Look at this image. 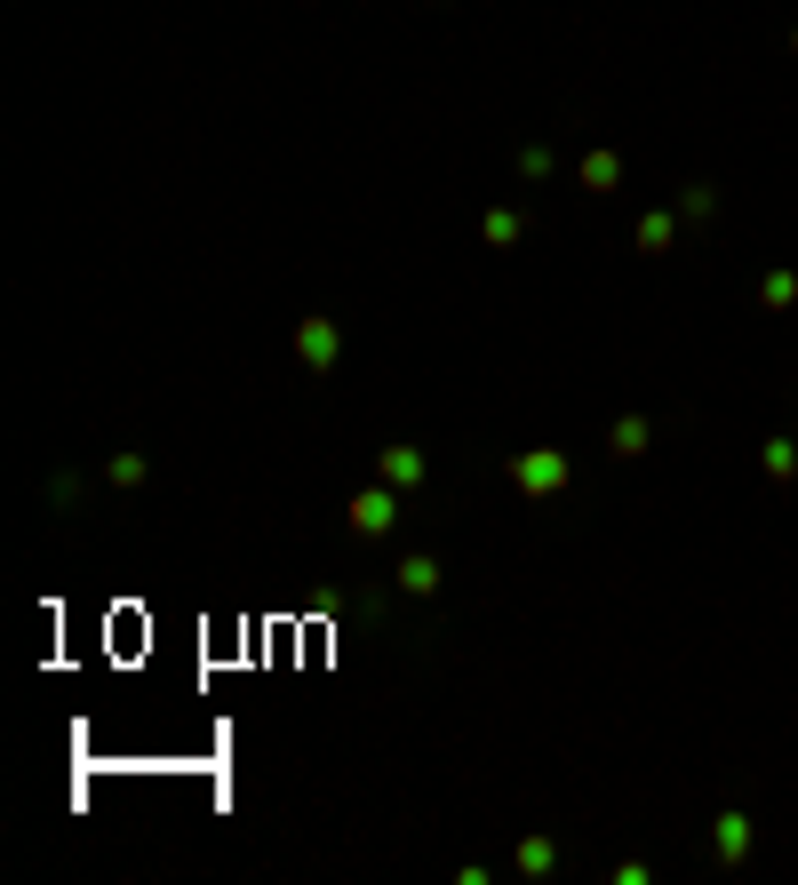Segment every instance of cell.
<instances>
[{
    "instance_id": "1",
    "label": "cell",
    "mask_w": 798,
    "mask_h": 885,
    "mask_svg": "<svg viewBox=\"0 0 798 885\" xmlns=\"http://www.w3.org/2000/svg\"><path fill=\"white\" fill-rule=\"evenodd\" d=\"M511 487H519L527 503H551V495L575 487V463L559 455V447H527V455H511Z\"/></svg>"
},
{
    "instance_id": "2",
    "label": "cell",
    "mask_w": 798,
    "mask_h": 885,
    "mask_svg": "<svg viewBox=\"0 0 798 885\" xmlns=\"http://www.w3.org/2000/svg\"><path fill=\"white\" fill-rule=\"evenodd\" d=\"M399 527V487H359L352 510H344V535L352 542H384Z\"/></svg>"
},
{
    "instance_id": "3",
    "label": "cell",
    "mask_w": 798,
    "mask_h": 885,
    "mask_svg": "<svg viewBox=\"0 0 798 885\" xmlns=\"http://www.w3.org/2000/svg\"><path fill=\"white\" fill-rule=\"evenodd\" d=\"M288 344H295V359H304L312 376H336V359H344V327L312 312V320H295V335H288Z\"/></svg>"
},
{
    "instance_id": "4",
    "label": "cell",
    "mask_w": 798,
    "mask_h": 885,
    "mask_svg": "<svg viewBox=\"0 0 798 885\" xmlns=\"http://www.w3.org/2000/svg\"><path fill=\"white\" fill-rule=\"evenodd\" d=\"M376 479H384V487H399V495H416V487L431 479V455H423V447H408V439H391V447H376Z\"/></svg>"
},
{
    "instance_id": "5",
    "label": "cell",
    "mask_w": 798,
    "mask_h": 885,
    "mask_svg": "<svg viewBox=\"0 0 798 885\" xmlns=\"http://www.w3.org/2000/svg\"><path fill=\"white\" fill-rule=\"evenodd\" d=\"M391 583H399V598H440L447 574H440V559H431V551H408V559L391 566Z\"/></svg>"
},
{
    "instance_id": "6",
    "label": "cell",
    "mask_w": 798,
    "mask_h": 885,
    "mask_svg": "<svg viewBox=\"0 0 798 885\" xmlns=\"http://www.w3.org/2000/svg\"><path fill=\"white\" fill-rule=\"evenodd\" d=\"M711 854H719L726 870H743V862H751V813H735V806L719 813V822H711Z\"/></svg>"
},
{
    "instance_id": "7",
    "label": "cell",
    "mask_w": 798,
    "mask_h": 885,
    "mask_svg": "<svg viewBox=\"0 0 798 885\" xmlns=\"http://www.w3.org/2000/svg\"><path fill=\"white\" fill-rule=\"evenodd\" d=\"M647 447H655V423H647V415H615V423H607V455H615V463H639Z\"/></svg>"
},
{
    "instance_id": "8",
    "label": "cell",
    "mask_w": 798,
    "mask_h": 885,
    "mask_svg": "<svg viewBox=\"0 0 798 885\" xmlns=\"http://www.w3.org/2000/svg\"><path fill=\"white\" fill-rule=\"evenodd\" d=\"M575 184H583V192H615V184H623V152H607V144H598V152H583Z\"/></svg>"
},
{
    "instance_id": "9",
    "label": "cell",
    "mask_w": 798,
    "mask_h": 885,
    "mask_svg": "<svg viewBox=\"0 0 798 885\" xmlns=\"http://www.w3.org/2000/svg\"><path fill=\"white\" fill-rule=\"evenodd\" d=\"M479 240H487L495 256L519 248V240H527V216H519V208H487V216H479Z\"/></svg>"
},
{
    "instance_id": "10",
    "label": "cell",
    "mask_w": 798,
    "mask_h": 885,
    "mask_svg": "<svg viewBox=\"0 0 798 885\" xmlns=\"http://www.w3.org/2000/svg\"><path fill=\"white\" fill-rule=\"evenodd\" d=\"M511 870H519V877H551V870H559V845H551L543 830H536V838H519V854H511Z\"/></svg>"
},
{
    "instance_id": "11",
    "label": "cell",
    "mask_w": 798,
    "mask_h": 885,
    "mask_svg": "<svg viewBox=\"0 0 798 885\" xmlns=\"http://www.w3.org/2000/svg\"><path fill=\"white\" fill-rule=\"evenodd\" d=\"M671 216H679V224H711V216H719V192H711V184H679Z\"/></svg>"
},
{
    "instance_id": "12",
    "label": "cell",
    "mask_w": 798,
    "mask_h": 885,
    "mask_svg": "<svg viewBox=\"0 0 798 885\" xmlns=\"http://www.w3.org/2000/svg\"><path fill=\"white\" fill-rule=\"evenodd\" d=\"M630 240H639V256H671L679 216H639V231H630Z\"/></svg>"
},
{
    "instance_id": "13",
    "label": "cell",
    "mask_w": 798,
    "mask_h": 885,
    "mask_svg": "<svg viewBox=\"0 0 798 885\" xmlns=\"http://www.w3.org/2000/svg\"><path fill=\"white\" fill-rule=\"evenodd\" d=\"M798 303V271H767V280H758V312H790Z\"/></svg>"
},
{
    "instance_id": "14",
    "label": "cell",
    "mask_w": 798,
    "mask_h": 885,
    "mask_svg": "<svg viewBox=\"0 0 798 885\" xmlns=\"http://www.w3.org/2000/svg\"><path fill=\"white\" fill-rule=\"evenodd\" d=\"M144 479H152V463H144L137 447H120V455L105 463V487H144Z\"/></svg>"
},
{
    "instance_id": "15",
    "label": "cell",
    "mask_w": 798,
    "mask_h": 885,
    "mask_svg": "<svg viewBox=\"0 0 798 885\" xmlns=\"http://www.w3.org/2000/svg\"><path fill=\"white\" fill-rule=\"evenodd\" d=\"M758 463H767V479H798V447H790V439H767Z\"/></svg>"
},
{
    "instance_id": "16",
    "label": "cell",
    "mask_w": 798,
    "mask_h": 885,
    "mask_svg": "<svg viewBox=\"0 0 798 885\" xmlns=\"http://www.w3.org/2000/svg\"><path fill=\"white\" fill-rule=\"evenodd\" d=\"M551 168H559V160H551V144H519V176H527V184H543Z\"/></svg>"
},
{
    "instance_id": "17",
    "label": "cell",
    "mask_w": 798,
    "mask_h": 885,
    "mask_svg": "<svg viewBox=\"0 0 798 885\" xmlns=\"http://www.w3.org/2000/svg\"><path fill=\"white\" fill-rule=\"evenodd\" d=\"M80 495H88V487L73 479V471H56V479H48V503H56V510H80Z\"/></svg>"
},
{
    "instance_id": "18",
    "label": "cell",
    "mask_w": 798,
    "mask_h": 885,
    "mask_svg": "<svg viewBox=\"0 0 798 885\" xmlns=\"http://www.w3.org/2000/svg\"><path fill=\"white\" fill-rule=\"evenodd\" d=\"M790 48H798V24H790Z\"/></svg>"
},
{
    "instance_id": "19",
    "label": "cell",
    "mask_w": 798,
    "mask_h": 885,
    "mask_svg": "<svg viewBox=\"0 0 798 885\" xmlns=\"http://www.w3.org/2000/svg\"><path fill=\"white\" fill-rule=\"evenodd\" d=\"M431 9H447V0H431Z\"/></svg>"
}]
</instances>
